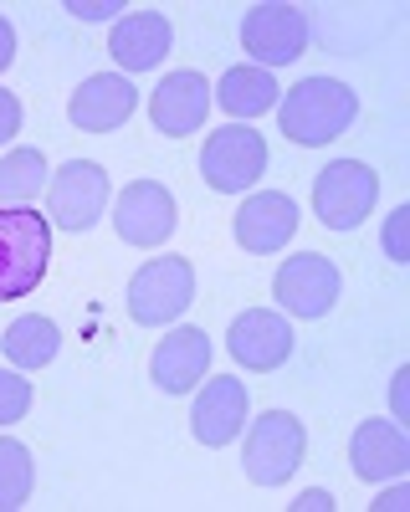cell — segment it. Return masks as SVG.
Segmentation results:
<instances>
[{
    "instance_id": "1",
    "label": "cell",
    "mask_w": 410,
    "mask_h": 512,
    "mask_svg": "<svg viewBox=\"0 0 410 512\" xmlns=\"http://www.w3.org/2000/svg\"><path fill=\"white\" fill-rule=\"evenodd\" d=\"M354 113H359L354 88H344V82H334V77H303L298 88H287V98L277 103L282 134L293 144H303V149H318L328 139H339L354 123Z\"/></svg>"
},
{
    "instance_id": "2",
    "label": "cell",
    "mask_w": 410,
    "mask_h": 512,
    "mask_svg": "<svg viewBox=\"0 0 410 512\" xmlns=\"http://www.w3.org/2000/svg\"><path fill=\"white\" fill-rule=\"evenodd\" d=\"M47 256H52V221L31 205L0 210V303L26 297L47 277Z\"/></svg>"
},
{
    "instance_id": "3",
    "label": "cell",
    "mask_w": 410,
    "mask_h": 512,
    "mask_svg": "<svg viewBox=\"0 0 410 512\" xmlns=\"http://www.w3.org/2000/svg\"><path fill=\"white\" fill-rule=\"evenodd\" d=\"M303 451H308V431L293 410H267L252 431H246V482L257 487H282L287 477L303 466Z\"/></svg>"
},
{
    "instance_id": "4",
    "label": "cell",
    "mask_w": 410,
    "mask_h": 512,
    "mask_svg": "<svg viewBox=\"0 0 410 512\" xmlns=\"http://www.w3.org/2000/svg\"><path fill=\"white\" fill-rule=\"evenodd\" d=\"M375 200H380V175L359 159H334L313 180V216L328 231H354L359 221H369Z\"/></svg>"
},
{
    "instance_id": "5",
    "label": "cell",
    "mask_w": 410,
    "mask_h": 512,
    "mask_svg": "<svg viewBox=\"0 0 410 512\" xmlns=\"http://www.w3.org/2000/svg\"><path fill=\"white\" fill-rule=\"evenodd\" d=\"M190 303H195V267L185 256H154L129 282V318L144 328L175 323Z\"/></svg>"
},
{
    "instance_id": "6",
    "label": "cell",
    "mask_w": 410,
    "mask_h": 512,
    "mask_svg": "<svg viewBox=\"0 0 410 512\" xmlns=\"http://www.w3.org/2000/svg\"><path fill=\"white\" fill-rule=\"evenodd\" d=\"M200 175H205V185L221 190V195H246V185H257L267 175V139L257 134L252 123L216 128V134L205 139Z\"/></svg>"
},
{
    "instance_id": "7",
    "label": "cell",
    "mask_w": 410,
    "mask_h": 512,
    "mask_svg": "<svg viewBox=\"0 0 410 512\" xmlns=\"http://www.w3.org/2000/svg\"><path fill=\"white\" fill-rule=\"evenodd\" d=\"M103 205H108V175H103V164L93 159H67L57 169V180L47 190V210H52V226L62 231H93L98 216H103Z\"/></svg>"
},
{
    "instance_id": "8",
    "label": "cell",
    "mask_w": 410,
    "mask_h": 512,
    "mask_svg": "<svg viewBox=\"0 0 410 512\" xmlns=\"http://www.w3.org/2000/svg\"><path fill=\"white\" fill-rule=\"evenodd\" d=\"M272 292H277V303L293 318H328L334 303H339V292H344V277H339V267L328 262V256L303 251V256H287L282 262Z\"/></svg>"
},
{
    "instance_id": "9",
    "label": "cell",
    "mask_w": 410,
    "mask_h": 512,
    "mask_svg": "<svg viewBox=\"0 0 410 512\" xmlns=\"http://www.w3.org/2000/svg\"><path fill=\"white\" fill-rule=\"evenodd\" d=\"M175 226H180L175 195L164 190L159 180H134L113 205V231H118V241H129V246L154 251V246H164L175 236Z\"/></svg>"
},
{
    "instance_id": "10",
    "label": "cell",
    "mask_w": 410,
    "mask_h": 512,
    "mask_svg": "<svg viewBox=\"0 0 410 512\" xmlns=\"http://www.w3.org/2000/svg\"><path fill=\"white\" fill-rule=\"evenodd\" d=\"M241 41L262 67H282L298 62L308 52V16L298 6H282V0H267V6H252L241 21Z\"/></svg>"
},
{
    "instance_id": "11",
    "label": "cell",
    "mask_w": 410,
    "mask_h": 512,
    "mask_svg": "<svg viewBox=\"0 0 410 512\" xmlns=\"http://www.w3.org/2000/svg\"><path fill=\"white\" fill-rule=\"evenodd\" d=\"M231 236H236V246H246L252 256L282 251L287 241L298 236V205H293V195H282V190L246 195V205L231 216Z\"/></svg>"
},
{
    "instance_id": "12",
    "label": "cell",
    "mask_w": 410,
    "mask_h": 512,
    "mask_svg": "<svg viewBox=\"0 0 410 512\" xmlns=\"http://www.w3.org/2000/svg\"><path fill=\"white\" fill-rule=\"evenodd\" d=\"M134 108H139V88L129 77L123 72H93L72 93L67 118H72V128H82V134H113V128H123L134 118Z\"/></svg>"
},
{
    "instance_id": "13",
    "label": "cell",
    "mask_w": 410,
    "mask_h": 512,
    "mask_svg": "<svg viewBox=\"0 0 410 512\" xmlns=\"http://www.w3.org/2000/svg\"><path fill=\"white\" fill-rule=\"evenodd\" d=\"M226 344H231L236 364H246L252 374H272V369L287 364V354H293V328H287V318L272 313V308H246L231 323Z\"/></svg>"
},
{
    "instance_id": "14",
    "label": "cell",
    "mask_w": 410,
    "mask_h": 512,
    "mask_svg": "<svg viewBox=\"0 0 410 512\" xmlns=\"http://www.w3.org/2000/svg\"><path fill=\"white\" fill-rule=\"evenodd\" d=\"M205 113H211V82H205L200 72H190V67L170 72L149 93V118H154V128L164 139L195 134V128L205 123Z\"/></svg>"
},
{
    "instance_id": "15",
    "label": "cell",
    "mask_w": 410,
    "mask_h": 512,
    "mask_svg": "<svg viewBox=\"0 0 410 512\" xmlns=\"http://www.w3.org/2000/svg\"><path fill=\"white\" fill-rule=\"evenodd\" d=\"M246 425V379H205V390L195 395V410H190V431L200 446H231Z\"/></svg>"
},
{
    "instance_id": "16",
    "label": "cell",
    "mask_w": 410,
    "mask_h": 512,
    "mask_svg": "<svg viewBox=\"0 0 410 512\" xmlns=\"http://www.w3.org/2000/svg\"><path fill=\"white\" fill-rule=\"evenodd\" d=\"M211 369V338L205 328H175L159 338V349L149 359V379L159 384L164 395H190L195 384Z\"/></svg>"
},
{
    "instance_id": "17",
    "label": "cell",
    "mask_w": 410,
    "mask_h": 512,
    "mask_svg": "<svg viewBox=\"0 0 410 512\" xmlns=\"http://www.w3.org/2000/svg\"><path fill=\"white\" fill-rule=\"evenodd\" d=\"M349 461L359 482H390L410 472V441L400 431V420H364L349 436Z\"/></svg>"
},
{
    "instance_id": "18",
    "label": "cell",
    "mask_w": 410,
    "mask_h": 512,
    "mask_svg": "<svg viewBox=\"0 0 410 512\" xmlns=\"http://www.w3.org/2000/svg\"><path fill=\"white\" fill-rule=\"evenodd\" d=\"M170 21H164L159 11H134V16H123L113 31H108V57L123 67V72H149L164 62V52H170Z\"/></svg>"
},
{
    "instance_id": "19",
    "label": "cell",
    "mask_w": 410,
    "mask_h": 512,
    "mask_svg": "<svg viewBox=\"0 0 410 512\" xmlns=\"http://www.w3.org/2000/svg\"><path fill=\"white\" fill-rule=\"evenodd\" d=\"M216 103L231 113V118H257V113H267V108H277V77L267 72V67H231L221 82H216Z\"/></svg>"
},
{
    "instance_id": "20",
    "label": "cell",
    "mask_w": 410,
    "mask_h": 512,
    "mask_svg": "<svg viewBox=\"0 0 410 512\" xmlns=\"http://www.w3.org/2000/svg\"><path fill=\"white\" fill-rule=\"evenodd\" d=\"M0 349H6V359L16 369H47L62 349V328L52 318H41V313H26L6 328V338H0Z\"/></svg>"
},
{
    "instance_id": "21",
    "label": "cell",
    "mask_w": 410,
    "mask_h": 512,
    "mask_svg": "<svg viewBox=\"0 0 410 512\" xmlns=\"http://www.w3.org/2000/svg\"><path fill=\"white\" fill-rule=\"evenodd\" d=\"M31 482H36L31 451H26L21 441H11V436H0V512H16V507H26Z\"/></svg>"
},
{
    "instance_id": "22",
    "label": "cell",
    "mask_w": 410,
    "mask_h": 512,
    "mask_svg": "<svg viewBox=\"0 0 410 512\" xmlns=\"http://www.w3.org/2000/svg\"><path fill=\"white\" fill-rule=\"evenodd\" d=\"M47 185V159L41 149H11L0 159V200H31Z\"/></svg>"
},
{
    "instance_id": "23",
    "label": "cell",
    "mask_w": 410,
    "mask_h": 512,
    "mask_svg": "<svg viewBox=\"0 0 410 512\" xmlns=\"http://www.w3.org/2000/svg\"><path fill=\"white\" fill-rule=\"evenodd\" d=\"M31 410V379H21L16 369H0V425H16Z\"/></svg>"
},
{
    "instance_id": "24",
    "label": "cell",
    "mask_w": 410,
    "mask_h": 512,
    "mask_svg": "<svg viewBox=\"0 0 410 512\" xmlns=\"http://www.w3.org/2000/svg\"><path fill=\"white\" fill-rule=\"evenodd\" d=\"M405 226H410V205H400V210H390V221H385V256L395 267H405L410 262V246H405Z\"/></svg>"
},
{
    "instance_id": "25",
    "label": "cell",
    "mask_w": 410,
    "mask_h": 512,
    "mask_svg": "<svg viewBox=\"0 0 410 512\" xmlns=\"http://www.w3.org/2000/svg\"><path fill=\"white\" fill-rule=\"evenodd\" d=\"M67 11L77 21H108V16L123 11V0H67Z\"/></svg>"
},
{
    "instance_id": "26",
    "label": "cell",
    "mask_w": 410,
    "mask_h": 512,
    "mask_svg": "<svg viewBox=\"0 0 410 512\" xmlns=\"http://www.w3.org/2000/svg\"><path fill=\"white\" fill-rule=\"evenodd\" d=\"M16 134H21V103H16V93L0 88V144H11Z\"/></svg>"
},
{
    "instance_id": "27",
    "label": "cell",
    "mask_w": 410,
    "mask_h": 512,
    "mask_svg": "<svg viewBox=\"0 0 410 512\" xmlns=\"http://www.w3.org/2000/svg\"><path fill=\"white\" fill-rule=\"evenodd\" d=\"M293 507H298V512H334V492L313 487V492H303V497H298Z\"/></svg>"
},
{
    "instance_id": "28",
    "label": "cell",
    "mask_w": 410,
    "mask_h": 512,
    "mask_svg": "<svg viewBox=\"0 0 410 512\" xmlns=\"http://www.w3.org/2000/svg\"><path fill=\"white\" fill-rule=\"evenodd\" d=\"M16 62V31H11V21L0 16V72H6Z\"/></svg>"
},
{
    "instance_id": "29",
    "label": "cell",
    "mask_w": 410,
    "mask_h": 512,
    "mask_svg": "<svg viewBox=\"0 0 410 512\" xmlns=\"http://www.w3.org/2000/svg\"><path fill=\"white\" fill-rule=\"evenodd\" d=\"M405 379H410V369H400V374H395V384H390V405H395V420H405Z\"/></svg>"
},
{
    "instance_id": "30",
    "label": "cell",
    "mask_w": 410,
    "mask_h": 512,
    "mask_svg": "<svg viewBox=\"0 0 410 512\" xmlns=\"http://www.w3.org/2000/svg\"><path fill=\"white\" fill-rule=\"evenodd\" d=\"M405 502H410V492H405V487H390L375 507H380V512H395V507H405Z\"/></svg>"
}]
</instances>
